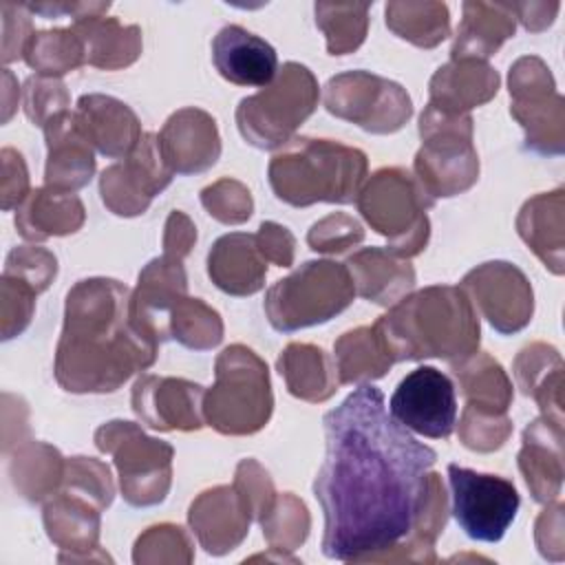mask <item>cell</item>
I'll return each mask as SVG.
<instances>
[{"label":"cell","instance_id":"6da1fadb","mask_svg":"<svg viewBox=\"0 0 565 565\" xmlns=\"http://www.w3.org/2000/svg\"><path fill=\"white\" fill-rule=\"evenodd\" d=\"M327 455L313 494L324 514L327 558L355 561L393 547L419 523L437 475V452L386 411L384 395L358 386L322 419Z\"/></svg>","mask_w":565,"mask_h":565},{"label":"cell","instance_id":"7a4b0ae2","mask_svg":"<svg viewBox=\"0 0 565 565\" xmlns=\"http://www.w3.org/2000/svg\"><path fill=\"white\" fill-rule=\"evenodd\" d=\"M128 291L117 280H82L66 298L57 347V382L73 393L115 391L154 360L157 340L130 318Z\"/></svg>","mask_w":565,"mask_h":565},{"label":"cell","instance_id":"3957f363","mask_svg":"<svg viewBox=\"0 0 565 565\" xmlns=\"http://www.w3.org/2000/svg\"><path fill=\"white\" fill-rule=\"evenodd\" d=\"M393 362L463 360L479 344V320L457 287H428L404 298L373 324Z\"/></svg>","mask_w":565,"mask_h":565},{"label":"cell","instance_id":"277c9868","mask_svg":"<svg viewBox=\"0 0 565 565\" xmlns=\"http://www.w3.org/2000/svg\"><path fill=\"white\" fill-rule=\"evenodd\" d=\"M366 172V157L329 139H291L269 163V183L291 205L351 203Z\"/></svg>","mask_w":565,"mask_h":565},{"label":"cell","instance_id":"5b68a950","mask_svg":"<svg viewBox=\"0 0 565 565\" xmlns=\"http://www.w3.org/2000/svg\"><path fill=\"white\" fill-rule=\"evenodd\" d=\"M210 426L227 435L258 430L271 413L267 366L245 347H230L216 362V384L205 393Z\"/></svg>","mask_w":565,"mask_h":565},{"label":"cell","instance_id":"8992f818","mask_svg":"<svg viewBox=\"0 0 565 565\" xmlns=\"http://www.w3.org/2000/svg\"><path fill=\"white\" fill-rule=\"evenodd\" d=\"M351 274L331 260H309L291 276L278 280L265 300L269 322L278 331L327 322L355 296Z\"/></svg>","mask_w":565,"mask_h":565},{"label":"cell","instance_id":"52a82bcc","mask_svg":"<svg viewBox=\"0 0 565 565\" xmlns=\"http://www.w3.org/2000/svg\"><path fill=\"white\" fill-rule=\"evenodd\" d=\"M280 71L269 88L245 97L236 113L243 137L258 148L285 143L318 102L316 79L305 66L287 62Z\"/></svg>","mask_w":565,"mask_h":565},{"label":"cell","instance_id":"ba28073f","mask_svg":"<svg viewBox=\"0 0 565 565\" xmlns=\"http://www.w3.org/2000/svg\"><path fill=\"white\" fill-rule=\"evenodd\" d=\"M358 205L364 218L388 236L393 254L406 256V241L411 256L426 245L428 218L424 210L433 205V199L404 170L391 168L373 174Z\"/></svg>","mask_w":565,"mask_h":565},{"label":"cell","instance_id":"9c48e42d","mask_svg":"<svg viewBox=\"0 0 565 565\" xmlns=\"http://www.w3.org/2000/svg\"><path fill=\"white\" fill-rule=\"evenodd\" d=\"M448 481L452 490V514L466 536L483 543L501 541L521 505L512 481L457 463L448 466Z\"/></svg>","mask_w":565,"mask_h":565},{"label":"cell","instance_id":"30bf717a","mask_svg":"<svg viewBox=\"0 0 565 565\" xmlns=\"http://www.w3.org/2000/svg\"><path fill=\"white\" fill-rule=\"evenodd\" d=\"M388 413L406 430L446 439L457 424V395L450 377L435 366H417L397 384Z\"/></svg>","mask_w":565,"mask_h":565},{"label":"cell","instance_id":"8fae6325","mask_svg":"<svg viewBox=\"0 0 565 565\" xmlns=\"http://www.w3.org/2000/svg\"><path fill=\"white\" fill-rule=\"evenodd\" d=\"M212 60L221 77L236 86L265 88L278 73L274 46L238 24H227L214 35Z\"/></svg>","mask_w":565,"mask_h":565},{"label":"cell","instance_id":"7c38bea8","mask_svg":"<svg viewBox=\"0 0 565 565\" xmlns=\"http://www.w3.org/2000/svg\"><path fill=\"white\" fill-rule=\"evenodd\" d=\"M44 130L49 141L46 183L55 190L82 188L90 179L95 161L77 117L64 110L55 113L44 124Z\"/></svg>","mask_w":565,"mask_h":565},{"label":"cell","instance_id":"4fadbf2b","mask_svg":"<svg viewBox=\"0 0 565 565\" xmlns=\"http://www.w3.org/2000/svg\"><path fill=\"white\" fill-rule=\"evenodd\" d=\"M75 117L86 139L106 157H121L141 139L132 110L113 97L84 95Z\"/></svg>","mask_w":565,"mask_h":565},{"label":"cell","instance_id":"5bb4252c","mask_svg":"<svg viewBox=\"0 0 565 565\" xmlns=\"http://www.w3.org/2000/svg\"><path fill=\"white\" fill-rule=\"evenodd\" d=\"M210 254L234 263V265H207L210 278L223 291L234 294V296H245V294H254L263 287L267 265L258 256L256 236L227 234L214 243Z\"/></svg>","mask_w":565,"mask_h":565},{"label":"cell","instance_id":"9a60e30c","mask_svg":"<svg viewBox=\"0 0 565 565\" xmlns=\"http://www.w3.org/2000/svg\"><path fill=\"white\" fill-rule=\"evenodd\" d=\"M347 11L349 4H316V20L329 38L331 55H342L364 40L369 4H353L349 18Z\"/></svg>","mask_w":565,"mask_h":565}]
</instances>
